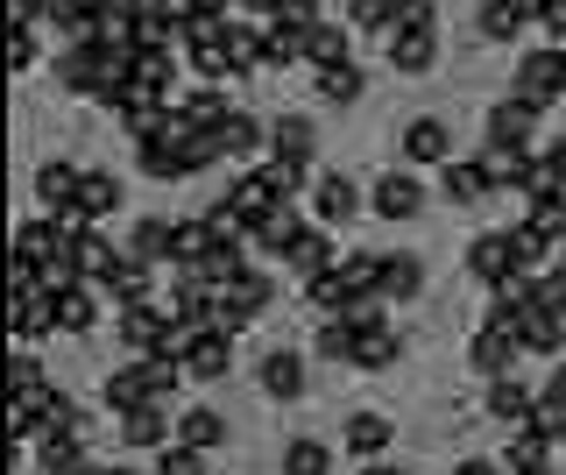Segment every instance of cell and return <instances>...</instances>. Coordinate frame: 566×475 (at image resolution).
Returning <instances> with one entry per match:
<instances>
[{"mask_svg":"<svg viewBox=\"0 0 566 475\" xmlns=\"http://www.w3.org/2000/svg\"><path fill=\"white\" fill-rule=\"evenodd\" d=\"M517 341H524V355H559V348H566V312L545 306V298L524 306L517 312Z\"/></svg>","mask_w":566,"mask_h":475,"instance_id":"20","label":"cell"},{"mask_svg":"<svg viewBox=\"0 0 566 475\" xmlns=\"http://www.w3.org/2000/svg\"><path fill=\"white\" fill-rule=\"evenodd\" d=\"M361 64H333V72H312V93L326 100V107H354V100H361Z\"/></svg>","mask_w":566,"mask_h":475,"instance_id":"43","label":"cell"},{"mask_svg":"<svg viewBox=\"0 0 566 475\" xmlns=\"http://www.w3.org/2000/svg\"><path fill=\"white\" fill-rule=\"evenodd\" d=\"M538 29H545V43H553V50H566V0H545V8H538Z\"/></svg>","mask_w":566,"mask_h":475,"instance_id":"54","label":"cell"},{"mask_svg":"<svg viewBox=\"0 0 566 475\" xmlns=\"http://www.w3.org/2000/svg\"><path fill=\"white\" fill-rule=\"evenodd\" d=\"M382 58H389L397 79H424L439 64V29H397V37L382 43Z\"/></svg>","mask_w":566,"mask_h":475,"instance_id":"15","label":"cell"},{"mask_svg":"<svg viewBox=\"0 0 566 475\" xmlns=\"http://www.w3.org/2000/svg\"><path fill=\"white\" fill-rule=\"evenodd\" d=\"M128 256L135 262H177V220H164V214H149V220H135V235H128Z\"/></svg>","mask_w":566,"mask_h":475,"instance_id":"35","label":"cell"},{"mask_svg":"<svg viewBox=\"0 0 566 475\" xmlns=\"http://www.w3.org/2000/svg\"><path fill=\"white\" fill-rule=\"evenodd\" d=\"M510 93L531 100V107H553V100L566 93V50H553V43L524 50V58H517V79H510Z\"/></svg>","mask_w":566,"mask_h":475,"instance_id":"2","label":"cell"},{"mask_svg":"<svg viewBox=\"0 0 566 475\" xmlns=\"http://www.w3.org/2000/svg\"><path fill=\"white\" fill-rule=\"evenodd\" d=\"M283 475H333V447L326 440H283Z\"/></svg>","mask_w":566,"mask_h":475,"instance_id":"47","label":"cell"},{"mask_svg":"<svg viewBox=\"0 0 566 475\" xmlns=\"http://www.w3.org/2000/svg\"><path fill=\"white\" fill-rule=\"evenodd\" d=\"M361 206H368V192L354 185L347 171H318V178H312V220L318 227H347Z\"/></svg>","mask_w":566,"mask_h":475,"instance_id":"7","label":"cell"},{"mask_svg":"<svg viewBox=\"0 0 566 475\" xmlns=\"http://www.w3.org/2000/svg\"><path fill=\"white\" fill-rule=\"evenodd\" d=\"M397 14H403V0H347V29L354 37H397Z\"/></svg>","mask_w":566,"mask_h":475,"instance_id":"40","label":"cell"},{"mask_svg":"<svg viewBox=\"0 0 566 475\" xmlns=\"http://www.w3.org/2000/svg\"><path fill=\"white\" fill-rule=\"evenodd\" d=\"M114 426H120V447H135V454H164V447H177V412H170V404H142V412L114 419Z\"/></svg>","mask_w":566,"mask_h":475,"instance_id":"10","label":"cell"},{"mask_svg":"<svg viewBox=\"0 0 566 475\" xmlns=\"http://www.w3.org/2000/svg\"><path fill=\"white\" fill-rule=\"evenodd\" d=\"M397 362H403V327L382 320V327H361V341H354V362H347V369L382 376V369H397Z\"/></svg>","mask_w":566,"mask_h":475,"instance_id":"19","label":"cell"},{"mask_svg":"<svg viewBox=\"0 0 566 475\" xmlns=\"http://www.w3.org/2000/svg\"><path fill=\"white\" fill-rule=\"evenodd\" d=\"M99 291H106V306H149V298H156V270H149V262H135V256H120L114 262V270H106L99 277Z\"/></svg>","mask_w":566,"mask_h":475,"instance_id":"22","label":"cell"},{"mask_svg":"<svg viewBox=\"0 0 566 475\" xmlns=\"http://www.w3.org/2000/svg\"><path fill=\"white\" fill-rule=\"evenodd\" d=\"M35 468H43V475H78L85 462H93V440H85V433H35Z\"/></svg>","mask_w":566,"mask_h":475,"instance_id":"23","label":"cell"},{"mask_svg":"<svg viewBox=\"0 0 566 475\" xmlns=\"http://www.w3.org/2000/svg\"><path fill=\"white\" fill-rule=\"evenodd\" d=\"M99 285H78V291H64L57 298V333H93L99 327Z\"/></svg>","mask_w":566,"mask_h":475,"instance_id":"42","label":"cell"},{"mask_svg":"<svg viewBox=\"0 0 566 475\" xmlns=\"http://www.w3.org/2000/svg\"><path fill=\"white\" fill-rule=\"evenodd\" d=\"M212 135H220L227 164H262V156H270V121H255V114H241V107L227 114Z\"/></svg>","mask_w":566,"mask_h":475,"instance_id":"16","label":"cell"},{"mask_svg":"<svg viewBox=\"0 0 566 475\" xmlns=\"http://www.w3.org/2000/svg\"><path fill=\"white\" fill-rule=\"evenodd\" d=\"M64 235H71V256H78V270H85V285H99L106 270H114L128 249H114V241L99 235V227H85V220H64Z\"/></svg>","mask_w":566,"mask_h":475,"instance_id":"27","label":"cell"},{"mask_svg":"<svg viewBox=\"0 0 566 475\" xmlns=\"http://www.w3.org/2000/svg\"><path fill=\"white\" fill-rule=\"evenodd\" d=\"M120 348H128V355L142 362V355H164V348H170V312H164V298H149V306H120Z\"/></svg>","mask_w":566,"mask_h":475,"instance_id":"6","label":"cell"},{"mask_svg":"<svg viewBox=\"0 0 566 475\" xmlns=\"http://www.w3.org/2000/svg\"><path fill=\"white\" fill-rule=\"evenodd\" d=\"M270 306H276V277L248 262L234 285H212V333H227V341H234V333H248Z\"/></svg>","mask_w":566,"mask_h":475,"instance_id":"1","label":"cell"},{"mask_svg":"<svg viewBox=\"0 0 566 475\" xmlns=\"http://www.w3.org/2000/svg\"><path fill=\"white\" fill-rule=\"evenodd\" d=\"M255 383H262V397L270 404H297L305 397V355H297V348H270V355H262V369H255Z\"/></svg>","mask_w":566,"mask_h":475,"instance_id":"13","label":"cell"},{"mask_svg":"<svg viewBox=\"0 0 566 475\" xmlns=\"http://www.w3.org/2000/svg\"><path fill=\"white\" fill-rule=\"evenodd\" d=\"M227 369H234V341H227V333H199V341L185 348V376L191 383H220Z\"/></svg>","mask_w":566,"mask_h":475,"instance_id":"33","label":"cell"},{"mask_svg":"<svg viewBox=\"0 0 566 475\" xmlns=\"http://www.w3.org/2000/svg\"><path fill=\"white\" fill-rule=\"evenodd\" d=\"M78 185H85L78 164H43V171H35V199H43V214L50 220H78Z\"/></svg>","mask_w":566,"mask_h":475,"instance_id":"17","label":"cell"},{"mask_svg":"<svg viewBox=\"0 0 566 475\" xmlns=\"http://www.w3.org/2000/svg\"><path fill=\"white\" fill-rule=\"evenodd\" d=\"M135 171L142 178H156V185H177V178H191V164H185V143L164 128L156 143H135Z\"/></svg>","mask_w":566,"mask_h":475,"instance_id":"28","label":"cell"},{"mask_svg":"<svg viewBox=\"0 0 566 475\" xmlns=\"http://www.w3.org/2000/svg\"><path fill=\"white\" fill-rule=\"evenodd\" d=\"M234 85H191V93H177V114L191 121V128H220L227 114H234Z\"/></svg>","mask_w":566,"mask_h":475,"instance_id":"38","label":"cell"},{"mask_svg":"<svg viewBox=\"0 0 566 475\" xmlns=\"http://www.w3.org/2000/svg\"><path fill=\"white\" fill-rule=\"evenodd\" d=\"M361 475H403V468H389V462H361Z\"/></svg>","mask_w":566,"mask_h":475,"instance_id":"56","label":"cell"},{"mask_svg":"<svg viewBox=\"0 0 566 475\" xmlns=\"http://www.w3.org/2000/svg\"><path fill=\"white\" fill-rule=\"evenodd\" d=\"M538 426L553 440H566V362L545 376V391H538Z\"/></svg>","mask_w":566,"mask_h":475,"instance_id":"49","label":"cell"},{"mask_svg":"<svg viewBox=\"0 0 566 475\" xmlns=\"http://www.w3.org/2000/svg\"><path fill=\"white\" fill-rule=\"evenodd\" d=\"M270 156H283V164H305V171H312V156H318V128H312V114H283V121H270Z\"/></svg>","mask_w":566,"mask_h":475,"instance_id":"30","label":"cell"},{"mask_svg":"<svg viewBox=\"0 0 566 475\" xmlns=\"http://www.w3.org/2000/svg\"><path fill=\"white\" fill-rule=\"evenodd\" d=\"M354 341H361V333H354L347 320H318L312 355H318V362H354Z\"/></svg>","mask_w":566,"mask_h":475,"instance_id":"51","label":"cell"},{"mask_svg":"<svg viewBox=\"0 0 566 475\" xmlns=\"http://www.w3.org/2000/svg\"><path fill=\"white\" fill-rule=\"evenodd\" d=\"M340 277H347V291H354V298H376V291H382V256H368V249H340Z\"/></svg>","mask_w":566,"mask_h":475,"instance_id":"48","label":"cell"},{"mask_svg":"<svg viewBox=\"0 0 566 475\" xmlns=\"http://www.w3.org/2000/svg\"><path fill=\"white\" fill-rule=\"evenodd\" d=\"M531 227H538L553 249H566V192H545V199H531V214H524Z\"/></svg>","mask_w":566,"mask_h":475,"instance_id":"50","label":"cell"},{"mask_svg":"<svg viewBox=\"0 0 566 475\" xmlns=\"http://www.w3.org/2000/svg\"><path fill=\"white\" fill-rule=\"evenodd\" d=\"M333 262H340V249H333V227H318V220H312L305 235L291 241V256H283V270H291L297 285H312L318 270H333Z\"/></svg>","mask_w":566,"mask_h":475,"instance_id":"24","label":"cell"},{"mask_svg":"<svg viewBox=\"0 0 566 475\" xmlns=\"http://www.w3.org/2000/svg\"><path fill=\"white\" fill-rule=\"evenodd\" d=\"M424 199H432V192L418 185V171H397V164H389L382 178L368 185V214H382V220H397V227H403V220H418V214H424Z\"/></svg>","mask_w":566,"mask_h":475,"instance_id":"5","label":"cell"},{"mask_svg":"<svg viewBox=\"0 0 566 475\" xmlns=\"http://www.w3.org/2000/svg\"><path fill=\"white\" fill-rule=\"evenodd\" d=\"M177 447H227V412H212V404H191V412H177Z\"/></svg>","mask_w":566,"mask_h":475,"instance_id":"37","label":"cell"},{"mask_svg":"<svg viewBox=\"0 0 566 475\" xmlns=\"http://www.w3.org/2000/svg\"><path fill=\"white\" fill-rule=\"evenodd\" d=\"M482 171L495 192H531V178H538V149H510V143H489L482 149Z\"/></svg>","mask_w":566,"mask_h":475,"instance_id":"21","label":"cell"},{"mask_svg":"<svg viewBox=\"0 0 566 475\" xmlns=\"http://www.w3.org/2000/svg\"><path fill=\"white\" fill-rule=\"evenodd\" d=\"M305 227H312V220L297 214V206H270V214L255 220V235H248V241H255L262 256H291V241L305 235Z\"/></svg>","mask_w":566,"mask_h":475,"instance_id":"34","label":"cell"},{"mask_svg":"<svg viewBox=\"0 0 566 475\" xmlns=\"http://www.w3.org/2000/svg\"><path fill=\"white\" fill-rule=\"evenodd\" d=\"M177 43H185V37H177L164 14H142V22H135V50H142V58H156V50H177Z\"/></svg>","mask_w":566,"mask_h":475,"instance_id":"53","label":"cell"},{"mask_svg":"<svg viewBox=\"0 0 566 475\" xmlns=\"http://www.w3.org/2000/svg\"><path fill=\"white\" fill-rule=\"evenodd\" d=\"M545 306H559V312H566V291H559V298H545Z\"/></svg>","mask_w":566,"mask_h":475,"instance_id":"58","label":"cell"},{"mask_svg":"<svg viewBox=\"0 0 566 475\" xmlns=\"http://www.w3.org/2000/svg\"><path fill=\"white\" fill-rule=\"evenodd\" d=\"M489 419H495L503 433L538 426V391H531L524 376H495V383H489Z\"/></svg>","mask_w":566,"mask_h":475,"instance_id":"14","label":"cell"},{"mask_svg":"<svg viewBox=\"0 0 566 475\" xmlns=\"http://www.w3.org/2000/svg\"><path fill=\"white\" fill-rule=\"evenodd\" d=\"M489 192H495V185H489L482 156H453V164L439 171V199H447V206H482Z\"/></svg>","mask_w":566,"mask_h":475,"instance_id":"26","label":"cell"},{"mask_svg":"<svg viewBox=\"0 0 566 475\" xmlns=\"http://www.w3.org/2000/svg\"><path fill=\"white\" fill-rule=\"evenodd\" d=\"M545 475H559V468H545Z\"/></svg>","mask_w":566,"mask_h":475,"instance_id":"59","label":"cell"},{"mask_svg":"<svg viewBox=\"0 0 566 475\" xmlns=\"http://www.w3.org/2000/svg\"><path fill=\"white\" fill-rule=\"evenodd\" d=\"M397 149H403V164H411V171H447L453 164V128L439 114H411V121H403V135H397Z\"/></svg>","mask_w":566,"mask_h":475,"instance_id":"4","label":"cell"},{"mask_svg":"<svg viewBox=\"0 0 566 475\" xmlns=\"http://www.w3.org/2000/svg\"><path fill=\"white\" fill-rule=\"evenodd\" d=\"M78 475H114V468H106V462H85V468H78Z\"/></svg>","mask_w":566,"mask_h":475,"instance_id":"57","label":"cell"},{"mask_svg":"<svg viewBox=\"0 0 566 475\" xmlns=\"http://www.w3.org/2000/svg\"><path fill=\"white\" fill-rule=\"evenodd\" d=\"M424 291V262L418 256H382V306H411V298Z\"/></svg>","mask_w":566,"mask_h":475,"instance_id":"39","label":"cell"},{"mask_svg":"<svg viewBox=\"0 0 566 475\" xmlns=\"http://www.w3.org/2000/svg\"><path fill=\"white\" fill-rule=\"evenodd\" d=\"M8 327H14V348H35L43 333H57V298H50L43 285H14V312H8Z\"/></svg>","mask_w":566,"mask_h":475,"instance_id":"9","label":"cell"},{"mask_svg":"<svg viewBox=\"0 0 566 475\" xmlns=\"http://www.w3.org/2000/svg\"><path fill=\"white\" fill-rule=\"evenodd\" d=\"M35 58H43V43H35V22H14V29H8V64H14V79H29Z\"/></svg>","mask_w":566,"mask_h":475,"instance_id":"52","label":"cell"},{"mask_svg":"<svg viewBox=\"0 0 566 475\" xmlns=\"http://www.w3.org/2000/svg\"><path fill=\"white\" fill-rule=\"evenodd\" d=\"M8 383H14V397H22V404H35V412L57 397V383H50V369H43L35 348H14V355H8Z\"/></svg>","mask_w":566,"mask_h":475,"instance_id":"32","label":"cell"},{"mask_svg":"<svg viewBox=\"0 0 566 475\" xmlns=\"http://www.w3.org/2000/svg\"><path fill=\"white\" fill-rule=\"evenodd\" d=\"M262 64H305V29H291V22H262Z\"/></svg>","mask_w":566,"mask_h":475,"instance_id":"46","label":"cell"},{"mask_svg":"<svg viewBox=\"0 0 566 475\" xmlns=\"http://www.w3.org/2000/svg\"><path fill=\"white\" fill-rule=\"evenodd\" d=\"M553 447H559V440L545 433V426H517V433H510V447H503V468L510 475H545V468H553Z\"/></svg>","mask_w":566,"mask_h":475,"instance_id":"29","label":"cell"},{"mask_svg":"<svg viewBox=\"0 0 566 475\" xmlns=\"http://www.w3.org/2000/svg\"><path fill=\"white\" fill-rule=\"evenodd\" d=\"M305 306L318 312V320H340V312L354 306V291H347V277H340V262H333V270H318L312 285H305Z\"/></svg>","mask_w":566,"mask_h":475,"instance_id":"41","label":"cell"},{"mask_svg":"<svg viewBox=\"0 0 566 475\" xmlns=\"http://www.w3.org/2000/svg\"><path fill=\"white\" fill-rule=\"evenodd\" d=\"M453 475H510V468L489 462V454H468V462H453Z\"/></svg>","mask_w":566,"mask_h":475,"instance_id":"55","label":"cell"},{"mask_svg":"<svg viewBox=\"0 0 566 475\" xmlns=\"http://www.w3.org/2000/svg\"><path fill=\"white\" fill-rule=\"evenodd\" d=\"M149 404V376H142V362H114L106 369V383H99V412L106 419H128Z\"/></svg>","mask_w":566,"mask_h":475,"instance_id":"18","label":"cell"},{"mask_svg":"<svg viewBox=\"0 0 566 475\" xmlns=\"http://www.w3.org/2000/svg\"><path fill=\"white\" fill-rule=\"evenodd\" d=\"M517 355H524V341H517V320H482L474 327V341H468V362H474V376H517Z\"/></svg>","mask_w":566,"mask_h":475,"instance_id":"3","label":"cell"},{"mask_svg":"<svg viewBox=\"0 0 566 475\" xmlns=\"http://www.w3.org/2000/svg\"><path fill=\"white\" fill-rule=\"evenodd\" d=\"M227 199H234V206H241V214H248V220H262V214H270V206H283V199H276V192H270V178H262V164H248V171H241V178H234V185H227Z\"/></svg>","mask_w":566,"mask_h":475,"instance_id":"44","label":"cell"},{"mask_svg":"<svg viewBox=\"0 0 566 475\" xmlns=\"http://www.w3.org/2000/svg\"><path fill=\"white\" fill-rule=\"evenodd\" d=\"M510 270H517V249H510V227H482V235L468 241V277L495 291Z\"/></svg>","mask_w":566,"mask_h":475,"instance_id":"12","label":"cell"},{"mask_svg":"<svg viewBox=\"0 0 566 475\" xmlns=\"http://www.w3.org/2000/svg\"><path fill=\"white\" fill-rule=\"evenodd\" d=\"M538 121H545V107H531V100L503 93V100L489 107V143H510V149H545V143H538Z\"/></svg>","mask_w":566,"mask_h":475,"instance_id":"8","label":"cell"},{"mask_svg":"<svg viewBox=\"0 0 566 475\" xmlns=\"http://www.w3.org/2000/svg\"><path fill=\"white\" fill-rule=\"evenodd\" d=\"M212 249H220V235L206 227V214L199 220H177V262H170V270H199Z\"/></svg>","mask_w":566,"mask_h":475,"instance_id":"45","label":"cell"},{"mask_svg":"<svg viewBox=\"0 0 566 475\" xmlns=\"http://www.w3.org/2000/svg\"><path fill=\"white\" fill-rule=\"evenodd\" d=\"M531 22H538V14H531V0H482L474 37H482V43H517Z\"/></svg>","mask_w":566,"mask_h":475,"instance_id":"25","label":"cell"},{"mask_svg":"<svg viewBox=\"0 0 566 475\" xmlns=\"http://www.w3.org/2000/svg\"><path fill=\"white\" fill-rule=\"evenodd\" d=\"M340 447L354 454V462H382V454L397 447V419L389 412H347L340 419Z\"/></svg>","mask_w":566,"mask_h":475,"instance_id":"11","label":"cell"},{"mask_svg":"<svg viewBox=\"0 0 566 475\" xmlns=\"http://www.w3.org/2000/svg\"><path fill=\"white\" fill-rule=\"evenodd\" d=\"M120 199H128V192H120L114 171H85V185H78V220H85V227H106V220L120 214Z\"/></svg>","mask_w":566,"mask_h":475,"instance_id":"31","label":"cell"},{"mask_svg":"<svg viewBox=\"0 0 566 475\" xmlns=\"http://www.w3.org/2000/svg\"><path fill=\"white\" fill-rule=\"evenodd\" d=\"M305 64L312 72H333V64H354V29L347 22H318L305 37Z\"/></svg>","mask_w":566,"mask_h":475,"instance_id":"36","label":"cell"}]
</instances>
